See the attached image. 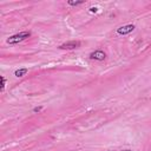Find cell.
Returning <instances> with one entry per match:
<instances>
[{
  "mask_svg": "<svg viewBox=\"0 0 151 151\" xmlns=\"http://www.w3.org/2000/svg\"><path fill=\"white\" fill-rule=\"evenodd\" d=\"M31 32L29 31H21V32H19V33H17V34H13V35H11L9 38H7V44H11V45H13V44H19V42H21V41H24V40H26V39H28L29 37H31Z\"/></svg>",
  "mask_w": 151,
  "mask_h": 151,
  "instance_id": "cell-1",
  "label": "cell"
},
{
  "mask_svg": "<svg viewBox=\"0 0 151 151\" xmlns=\"http://www.w3.org/2000/svg\"><path fill=\"white\" fill-rule=\"evenodd\" d=\"M80 45H81V41H79V40H70V41L61 44L59 46V48L60 50H76V48H79Z\"/></svg>",
  "mask_w": 151,
  "mask_h": 151,
  "instance_id": "cell-2",
  "label": "cell"
},
{
  "mask_svg": "<svg viewBox=\"0 0 151 151\" xmlns=\"http://www.w3.org/2000/svg\"><path fill=\"white\" fill-rule=\"evenodd\" d=\"M134 28H136V26H134L133 24H127V25H124V26L118 27V28H117V33H118L119 35H126V34L133 32Z\"/></svg>",
  "mask_w": 151,
  "mask_h": 151,
  "instance_id": "cell-3",
  "label": "cell"
},
{
  "mask_svg": "<svg viewBox=\"0 0 151 151\" xmlns=\"http://www.w3.org/2000/svg\"><path fill=\"white\" fill-rule=\"evenodd\" d=\"M88 57H90V59H92V60L101 61V60H104V59L106 58V53H105L104 51H101V50H96V51L91 52Z\"/></svg>",
  "mask_w": 151,
  "mask_h": 151,
  "instance_id": "cell-4",
  "label": "cell"
},
{
  "mask_svg": "<svg viewBox=\"0 0 151 151\" xmlns=\"http://www.w3.org/2000/svg\"><path fill=\"white\" fill-rule=\"evenodd\" d=\"M27 72H28V68H26V67H24V68H18V70L14 71V76H15L17 78H21V77L26 76Z\"/></svg>",
  "mask_w": 151,
  "mask_h": 151,
  "instance_id": "cell-5",
  "label": "cell"
},
{
  "mask_svg": "<svg viewBox=\"0 0 151 151\" xmlns=\"http://www.w3.org/2000/svg\"><path fill=\"white\" fill-rule=\"evenodd\" d=\"M67 4H68L70 6H78V5L84 4V1H68Z\"/></svg>",
  "mask_w": 151,
  "mask_h": 151,
  "instance_id": "cell-6",
  "label": "cell"
},
{
  "mask_svg": "<svg viewBox=\"0 0 151 151\" xmlns=\"http://www.w3.org/2000/svg\"><path fill=\"white\" fill-rule=\"evenodd\" d=\"M5 86H6V78L2 76V77H1V88H0V90L4 91V90H5Z\"/></svg>",
  "mask_w": 151,
  "mask_h": 151,
  "instance_id": "cell-7",
  "label": "cell"
},
{
  "mask_svg": "<svg viewBox=\"0 0 151 151\" xmlns=\"http://www.w3.org/2000/svg\"><path fill=\"white\" fill-rule=\"evenodd\" d=\"M42 109H44L42 106H37V107H34V109H33V112H34V113H39V112H41V111H42Z\"/></svg>",
  "mask_w": 151,
  "mask_h": 151,
  "instance_id": "cell-8",
  "label": "cell"
},
{
  "mask_svg": "<svg viewBox=\"0 0 151 151\" xmlns=\"http://www.w3.org/2000/svg\"><path fill=\"white\" fill-rule=\"evenodd\" d=\"M97 11H98L97 7H91V8H90V12H91V13H96Z\"/></svg>",
  "mask_w": 151,
  "mask_h": 151,
  "instance_id": "cell-9",
  "label": "cell"
},
{
  "mask_svg": "<svg viewBox=\"0 0 151 151\" xmlns=\"http://www.w3.org/2000/svg\"><path fill=\"white\" fill-rule=\"evenodd\" d=\"M123 151H131V150H129V149H126V150H123Z\"/></svg>",
  "mask_w": 151,
  "mask_h": 151,
  "instance_id": "cell-10",
  "label": "cell"
},
{
  "mask_svg": "<svg viewBox=\"0 0 151 151\" xmlns=\"http://www.w3.org/2000/svg\"><path fill=\"white\" fill-rule=\"evenodd\" d=\"M107 151H114V150H107Z\"/></svg>",
  "mask_w": 151,
  "mask_h": 151,
  "instance_id": "cell-11",
  "label": "cell"
}]
</instances>
